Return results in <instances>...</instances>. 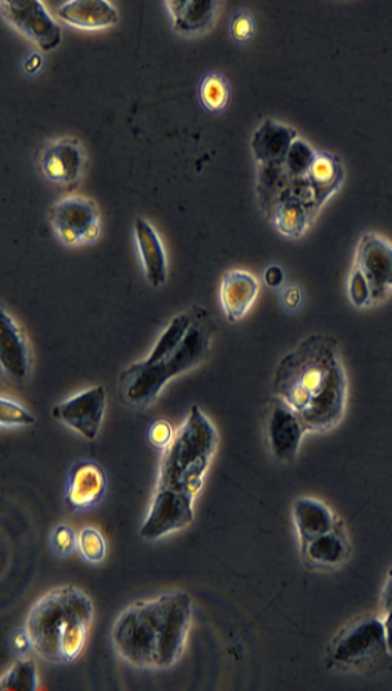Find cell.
Instances as JSON below:
<instances>
[{
	"label": "cell",
	"instance_id": "8",
	"mask_svg": "<svg viewBox=\"0 0 392 691\" xmlns=\"http://www.w3.org/2000/svg\"><path fill=\"white\" fill-rule=\"evenodd\" d=\"M353 267L371 287L373 307L392 296V243L376 231L360 236Z\"/></svg>",
	"mask_w": 392,
	"mask_h": 691
},
{
	"label": "cell",
	"instance_id": "9",
	"mask_svg": "<svg viewBox=\"0 0 392 691\" xmlns=\"http://www.w3.org/2000/svg\"><path fill=\"white\" fill-rule=\"evenodd\" d=\"M0 9L4 20L34 42L40 51L51 52L60 47L62 40L60 22L39 0H3Z\"/></svg>",
	"mask_w": 392,
	"mask_h": 691
},
{
	"label": "cell",
	"instance_id": "35",
	"mask_svg": "<svg viewBox=\"0 0 392 691\" xmlns=\"http://www.w3.org/2000/svg\"><path fill=\"white\" fill-rule=\"evenodd\" d=\"M43 67V56L42 52L39 51H30L27 53L21 61V71L22 75L27 76V78H31V76H36L40 73Z\"/></svg>",
	"mask_w": 392,
	"mask_h": 691
},
{
	"label": "cell",
	"instance_id": "11",
	"mask_svg": "<svg viewBox=\"0 0 392 691\" xmlns=\"http://www.w3.org/2000/svg\"><path fill=\"white\" fill-rule=\"evenodd\" d=\"M87 167V151L78 138L62 137L49 141L39 154V169L53 185L74 187Z\"/></svg>",
	"mask_w": 392,
	"mask_h": 691
},
{
	"label": "cell",
	"instance_id": "37",
	"mask_svg": "<svg viewBox=\"0 0 392 691\" xmlns=\"http://www.w3.org/2000/svg\"><path fill=\"white\" fill-rule=\"evenodd\" d=\"M385 635H386V652L392 654V616L384 618Z\"/></svg>",
	"mask_w": 392,
	"mask_h": 691
},
{
	"label": "cell",
	"instance_id": "34",
	"mask_svg": "<svg viewBox=\"0 0 392 691\" xmlns=\"http://www.w3.org/2000/svg\"><path fill=\"white\" fill-rule=\"evenodd\" d=\"M262 284L270 289H282L287 285V274L279 263H270L262 272Z\"/></svg>",
	"mask_w": 392,
	"mask_h": 691
},
{
	"label": "cell",
	"instance_id": "31",
	"mask_svg": "<svg viewBox=\"0 0 392 691\" xmlns=\"http://www.w3.org/2000/svg\"><path fill=\"white\" fill-rule=\"evenodd\" d=\"M49 541H51L53 552H56L58 556H61V559H67V556L73 554L74 551H78V533H76L70 525H57V527L52 530Z\"/></svg>",
	"mask_w": 392,
	"mask_h": 691
},
{
	"label": "cell",
	"instance_id": "17",
	"mask_svg": "<svg viewBox=\"0 0 392 691\" xmlns=\"http://www.w3.org/2000/svg\"><path fill=\"white\" fill-rule=\"evenodd\" d=\"M57 13L64 24L84 31L110 29L119 22L118 9L107 0H69Z\"/></svg>",
	"mask_w": 392,
	"mask_h": 691
},
{
	"label": "cell",
	"instance_id": "19",
	"mask_svg": "<svg viewBox=\"0 0 392 691\" xmlns=\"http://www.w3.org/2000/svg\"><path fill=\"white\" fill-rule=\"evenodd\" d=\"M292 516L300 545L344 525L326 503L314 497L296 498L293 503Z\"/></svg>",
	"mask_w": 392,
	"mask_h": 691
},
{
	"label": "cell",
	"instance_id": "1",
	"mask_svg": "<svg viewBox=\"0 0 392 691\" xmlns=\"http://www.w3.org/2000/svg\"><path fill=\"white\" fill-rule=\"evenodd\" d=\"M218 431L199 405L191 407L175 440L164 450L142 541L155 542L194 523L195 498L203 490L218 448Z\"/></svg>",
	"mask_w": 392,
	"mask_h": 691
},
{
	"label": "cell",
	"instance_id": "20",
	"mask_svg": "<svg viewBox=\"0 0 392 691\" xmlns=\"http://www.w3.org/2000/svg\"><path fill=\"white\" fill-rule=\"evenodd\" d=\"M220 2L200 0H169L167 9L172 18L173 30L181 36L207 33L215 24Z\"/></svg>",
	"mask_w": 392,
	"mask_h": 691
},
{
	"label": "cell",
	"instance_id": "33",
	"mask_svg": "<svg viewBox=\"0 0 392 691\" xmlns=\"http://www.w3.org/2000/svg\"><path fill=\"white\" fill-rule=\"evenodd\" d=\"M9 649L18 658H24L30 650H33V641H31L29 631L26 628L11 632V635H9Z\"/></svg>",
	"mask_w": 392,
	"mask_h": 691
},
{
	"label": "cell",
	"instance_id": "12",
	"mask_svg": "<svg viewBox=\"0 0 392 691\" xmlns=\"http://www.w3.org/2000/svg\"><path fill=\"white\" fill-rule=\"evenodd\" d=\"M306 434L309 431L300 416L283 401L273 396L267 418V440L273 456L283 463L295 461Z\"/></svg>",
	"mask_w": 392,
	"mask_h": 691
},
{
	"label": "cell",
	"instance_id": "18",
	"mask_svg": "<svg viewBox=\"0 0 392 691\" xmlns=\"http://www.w3.org/2000/svg\"><path fill=\"white\" fill-rule=\"evenodd\" d=\"M298 132L279 120L265 119L251 138V151L258 165L282 164Z\"/></svg>",
	"mask_w": 392,
	"mask_h": 691
},
{
	"label": "cell",
	"instance_id": "29",
	"mask_svg": "<svg viewBox=\"0 0 392 691\" xmlns=\"http://www.w3.org/2000/svg\"><path fill=\"white\" fill-rule=\"evenodd\" d=\"M346 297L355 309H371L373 307V298L371 287L366 279L360 274L355 267H351L349 278H346Z\"/></svg>",
	"mask_w": 392,
	"mask_h": 691
},
{
	"label": "cell",
	"instance_id": "4",
	"mask_svg": "<svg viewBox=\"0 0 392 691\" xmlns=\"http://www.w3.org/2000/svg\"><path fill=\"white\" fill-rule=\"evenodd\" d=\"M96 608L91 596L79 588H53L30 609L26 630L40 658L56 665L78 661L87 648Z\"/></svg>",
	"mask_w": 392,
	"mask_h": 691
},
{
	"label": "cell",
	"instance_id": "10",
	"mask_svg": "<svg viewBox=\"0 0 392 691\" xmlns=\"http://www.w3.org/2000/svg\"><path fill=\"white\" fill-rule=\"evenodd\" d=\"M107 396L104 386H92L70 398L61 401L52 408L53 421L61 423L87 441H96L104 423Z\"/></svg>",
	"mask_w": 392,
	"mask_h": 691
},
{
	"label": "cell",
	"instance_id": "5",
	"mask_svg": "<svg viewBox=\"0 0 392 691\" xmlns=\"http://www.w3.org/2000/svg\"><path fill=\"white\" fill-rule=\"evenodd\" d=\"M213 332L215 328L207 309L194 307V323L177 352L155 363L137 361L120 374L119 391L123 403L138 409L150 407L169 382L193 372L207 361L211 352Z\"/></svg>",
	"mask_w": 392,
	"mask_h": 691
},
{
	"label": "cell",
	"instance_id": "13",
	"mask_svg": "<svg viewBox=\"0 0 392 691\" xmlns=\"http://www.w3.org/2000/svg\"><path fill=\"white\" fill-rule=\"evenodd\" d=\"M109 480L104 467L93 461H78L67 475L64 501L74 512H87L100 506L107 496Z\"/></svg>",
	"mask_w": 392,
	"mask_h": 691
},
{
	"label": "cell",
	"instance_id": "6",
	"mask_svg": "<svg viewBox=\"0 0 392 691\" xmlns=\"http://www.w3.org/2000/svg\"><path fill=\"white\" fill-rule=\"evenodd\" d=\"M48 221L62 245L70 248L89 247L100 243V211L92 199L80 195L64 196L49 208Z\"/></svg>",
	"mask_w": 392,
	"mask_h": 691
},
{
	"label": "cell",
	"instance_id": "28",
	"mask_svg": "<svg viewBox=\"0 0 392 691\" xmlns=\"http://www.w3.org/2000/svg\"><path fill=\"white\" fill-rule=\"evenodd\" d=\"M258 22L255 16L248 9H239L231 17L229 34L238 45L251 43L257 38Z\"/></svg>",
	"mask_w": 392,
	"mask_h": 691
},
{
	"label": "cell",
	"instance_id": "24",
	"mask_svg": "<svg viewBox=\"0 0 392 691\" xmlns=\"http://www.w3.org/2000/svg\"><path fill=\"white\" fill-rule=\"evenodd\" d=\"M198 96L200 106L208 113L221 115L230 107L233 89H231L230 80L220 71H209L200 79Z\"/></svg>",
	"mask_w": 392,
	"mask_h": 691
},
{
	"label": "cell",
	"instance_id": "25",
	"mask_svg": "<svg viewBox=\"0 0 392 691\" xmlns=\"http://www.w3.org/2000/svg\"><path fill=\"white\" fill-rule=\"evenodd\" d=\"M39 685L38 670L31 659L20 658L0 680V689L9 690H36Z\"/></svg>",
	"mask_w": 392,
	"mask_h": 691
},
{
	"label": "cell",
	"instance_id": "30",
	"mask_svg": "<svg viewBox=\"0 0 392 691\" xmlns=\"http://www.w3.org/2000/svg\"><path fill=\"white\" fill-rule=\"evenodd\" d=\"M175 436L177 430L168 418H155L147 430V441L151 447L162 453L172 444Z\"/></svg>",
	"mask_w": 392,
	"mask_h": 691
},
{
	"label": "cell",
	"instance_id": "16",
	"mask_svg": "<svg viewBox=\"0 0 392 691\" xmlns=\"http://www.w3.org/2000/svg\"><path fill=\"white\" fill-rule=\"evenodd\" d=\"M133 238L147 283L153 288L163 287L168 280V256L159 231L147 218L138 217L133 223Z\"/></svg>",
	"mask_w": 392,
	"mask_h": 691
},
{
	"label": "cell",
	"instance_id": "15",
	"mask_svg": "<svg viewBox=\"0 0 392 691\" xmlns=\"http://www.w3.org/2000/svg\"><path fill=\"white\" fill-rule=\"evenodd\" d=\"M260 292V279L251 272L243 269L227 272L220 284V303L225 319L231 324H238L247 318Z\"/></svg>",
	"mask_w": 392,
	"mask_h": 691
},
{
	"label": "cell",
	"instance_id": "36",
	"mask_svg": "<svg viewBox=\"0 0 392 691\" xmlns=\"http://www.w3.org/2000/svg\"><path fill=\"white\" fill-rule=\"evenodd\" d=\"M382 605H384V616H392V570L389 579H386V583L384 586V591H382Z\"/></svg>",
	"mask_w": 392,
	"mask_h": 691
},
{
	"label": "cell",
	"instance_id": "7",
	"mask_svg": "<svg viewBox=\"0 0 392 691\" xmlns=\"http://www.w3.org/2000/svg\"><path fill=\"white\" fill-rule=\"evenodd\" d=\"M386 652L384 618L369 614L358 619L332 640L328 649L329 665L353 668Z\"/></svg>",
	"mask_w": 392,
	"mask_h": 691
},
{
	"label": "cell",
	"instance_id": "22",
	"mask_svg": "<svg viewBox=\"0 0 392 691\" xmlns=\"http://www.w3.org/2000/svg\"><path fill=\"white\" fill-rule=\"evenodd\" d=\"M306 178H309L311 190H313L319 207L323 208L344 185L345 169L335 155L318 150Z\"/></svg>",
	"mask_w": 392,
	"mask_h": 691
},
{
	"label": "cell",
	"instance_id": "26",
	"mask_svg": "<svg viewBox=\"0 0 392 691\" xmlns=\"http://www.w3.org/2000/svg\"><path fill=\"white\" fill-rule=\"evenodd\" d=\"M78 554L83 563L101 564L107 556V543L100 530L84 527L78 533Z\"/></svg>",
	"mask_w": 392,
	"mask_h": 691
},
{
	"label": "cell",
	"instance_id": "2",
	"mask_svg": "<svg viewBox=\"0 0 392 691\" xmlns=\"http://www.w3.org/2000/svg\"><path fill=\"white\" fill-rule=\"evenodd\" d=\"M275 398L300 416L309 434H326L344 421L349 378L340 343L329 334H311L275 367Z\"/></svg>",
	"mask_w": 392,
	"mask_h": 691
},
{
	"label": "cell",
	"instance_id": "3",
	"mask_svg": "<svg viewBox=\"0 0 392 691\" xmlns=\"http://www.w3.org/2000/svg\"><path fill=\"white\" fill-rule=\"evenodd\" d=\"M193 600L184 591L164 592L129 604L115 618L110 640L128 665L144 671L169 670L187 648Z\"/></svg>",
	"mask_w": 392,
	"mask_h": 691
},
{
	"label": "cell",
	"instance_id": "32",
	"mask_svg": "<svg viewBox=\"0 0 392 691\" xmlns=\"http://www.w3.org/2000/svg\"><path fill=\"white\" fill-rule=\"evenodd\" d=\"M279 302L287 314H298L304 306V289L298 284H287L280 289Z\"/></svg>",
	"mask_w": 392,
	"mask_h": 691
},
{
	"label": "cell",
	"instance_id": "27",
	"mask_svg": "<svg viewBox=\"0 0 392 691\" xmlns=\"http://www.w3.org/2000/svg\"><path fill=\"white\" fill-rule=\"evenodd\" d=\"M34 414L26 408L24 405L17 403L8 396L0 398V425L4 430H11V427H27L34 425Z\"/></svg>",
	"mask_w": 392,
	"mask_h": 691
},
{
	"label": "cell",
	"instance_id": "23",
	"mask_svg": "<svg viewBox=\"0 0 392 691\" xmlns=\"http://www.w3.org/2000/svg\"><path fill=\"white\" fill-rule=\"evenodd\" d=\"M271 225L288 239H300L313 226L315 217L309 207L298 200H282L269 214Z\"/></svg>",
	"mask_w": 392,
	"mask_h": 691
},
{
	"label": "cell",
	"instance_id": "14",
	"mask_svg": "<svg viewBox=\"0 0 392 691\" xmlns=\"http://www.w3.org/2000/svg\"><path fill=\"white\" fill-rule=\"evenodd\" d=\"M0 367L9 381L21 383L29 378L33 356L31 347L27 340L26 333L22 332L17 320L2 309L0 314Z\"/></svg>",
	"mask_w": 392,
	"mask_h": 691
},
{
	"label": "cell",
	"instance_id": "21",
	"mask_svg": "<svg viewBox=\"0 0 392 691\" xmlns=\"http://www.w3.org/2000/svg\"><path fill=\"white\" fill-rule=\"evenodd\" d=\"M302 560L311 569H336L350 556V542L344 525L333 532L301 543Z\"/></svg>",
	"mask_w": 392,
	"mask_h": 691
}]
</instances>
